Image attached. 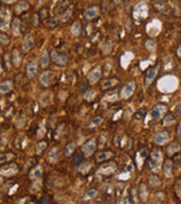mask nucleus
I'll list each match as a JSON object with an SVG mask.
<instances>
[{"label":"nucleus","mask_w":181,"mask_h":204,"mask_svg":"<svg viewBox=\"0 0 181 204\" xmlns=\"http://www.w3.org/2000/svg\"><path fill=\"white\" fill-rule=\"evenodd\" d=\"M50 60H52L57 66H60V67L66 66L67 64H68V57L65 53L56 51V50H53V51L50 52Z\"/></svg>","instance_id":"f257e3e1"},{"label":"nucleus","mask_w":181,"mask_h":204,"mask_svg":"<svg viewBox=\"0 0 181 204\" xmlns=\"http://www.w3.org/2000/svg\"><path fill=\"white\" fill-rule=\"evenodd\" d=\"M10 26V11L7 8L0 9V30L7 31Z\"/></svg>","instance_id":"f03ea898"},{"label":"nucleus","mask_w":181,"mask_h":204,"mask_svg":"<svg viewBox=\"0 0 181 204\" xmlns=\"http://www.w3.org/2000/svg\"><path fill=\"white\" fill-rule=\"evenodd\" d=\"M95 149H96V141L95 138L92 137L87 140V141L83 144L82 146V152L84 153L85 157H89V155H92L94 152H95Z\"/></svg>","instance_id":"7ed1b4c3"},{"label":"nucleus","mask_w":181,"mask_h":204,"mask_svg":"<svg viewBox=\"0 0 181 204\" xmlns=\"http://www.w3.org/2000/svg\"><path fill=\"white\" fill-rule=\"evenodd\" d=\"M56 79V74L51 70H46V72H43L42 75L40 76V82H41V85L44 86V87H48L53 83V81Z\"/></svg>","instance_id":"20e7f679"},{"label":"nucleus","mask_w":181,"mask_h":204,"mask_svg":"<svg viewBox=\"0 0 181 204\" xmlns=\"http://www.w3.org/2000/svg\"><path fill=\"white\" fill-rule=\"evenodd\" d=\"M165 111H166V105L162 104V103H158V104L154 105V108L152 109L151 116L153 120H158V119L162 118V116L164 115Z\"/></svg>","instance_id":"39448f33"},{"label":"nucleus","mask_w":181,"mask_h":204,"mask_svg":"<svg viewBox=\"0 0 181 204\" xmlns=\"http://www.w3.org/2000/svg\"><path fill=\"white\" fill-rule=\"evenodd\" d=\"M20 47H22V49H23L25 52H28V51H31V50L34 48V39H33V36L31 35V34H27V35L23 39V41H22V44H20Z\"/></svg>","instance_id":"423d86ee"},{"label":"nucleus","mask_w":181,"mask_h":204,"mask_svg":"<svg viewBox=\"0 0 181 204\" xmlns=\"http://www.w3.org/2000/svg\"><path fill=\"white\" fill-rule=\"evenodd\" d=\"M169 138H170V134H169L168 131H162L154 136V143L157 145L165 144L169 141Z\"/></svg>","instance_id":"0eeeda50"},{"label":"nucleus","mask_w":181,"mask_h":204,"mask_svg":"<svg viewBox=\"0 0 181 204\" xmlns=\"http://www.w3.org/2000/svg\"><path fill=\"white\" fill-rule=\"evenodd\" d=\"M100 77H101V67L100 66H95L87 74V79L89 83H96L100 79Z\"/></svg>","instance_id":"6e6552de"},{"label":"nucleus","mask_w":181,"mask_h":204,"mask_svg":"<svg viewBox=\"0 0 181 204\" xmlns=\"http://www.w3.org/2000/svg\"><path fill=\"white\" fill-rule=\"evenodd\" d=\"M112 157H113V152L110 151V150L101 151L95 155V161L97 162V163H103V162L108 161L109 159H111Z\"/></svg>","instance_id":"1a4fd4ad"},{"label":"nucleus","mask_w":181,"mask_h":204,"mask_svg":"<svg viewBox=\"0 0 181 204\" xmlns=\"http://www.w3.org/2000/svg\"><path fill=\"white\" fill-rule=\"evenodd\" d=\"M156 74H157V67H152V68L148 69L147 73H146V75H145L144 85L145 86L149 85V84L153 82V79H154V77L156 76Z\"/></svg>","instance_id":"9d476101"},{"label":"nucleus","mask_w":181,"mask_h":204,"mask_svg":"<svg viewBox=\"0 0 181 204\" xmlns=\"http://www.w3.org/2000/svg\"><path fill=\"white\" fill-rule=\"evenodd\" d=\"M37 72V63L32 60L26 65V76L28 78H33Z\"/></svg>","instance_id":"9b49d317"},{"label":"nucleus","mask_w":181,"mask_h":204,"mask_svg":"<svg viewBox=\"0 0 181 204\" xmlns=\"http://www.w3.org/2000/svg\"><path fill=\"white\" fill-rule=\"evenodd\" d=\"M75 151H76V144L74 142H69V143L65 146L63 154H65V157H67V158H70V157H72V155L75 154Z\"/></svg>","instance_id":"f8f14e48"},{"label":"nucleus","mask_w":181,"mask_h":204,"mask_svg":"<svg viewBox=\"0 0 181 204\" xmlns=\"http://www.w3.org/2000/svg\"><path fill=\"white\" fill-rule=\"evenodd\" d=\"M118 83H119V81L117 78L106 79V81L101 82V89L102 90H109V89H111V87H114Z\"/></svg>","instance_id":"ddd939ff"},{"label":"nucleus","mask_w":181,"mask_h":204,"mask_svg":"<svg viewBox=\"0 0 181 204\" xmlns=\"http://www.w3.org/2000/svg\"><path fill=\"white\" fill-rule=\"evenodd\" d=\"M17 170H18V168H17V166L15 163H9V166H3L2 169H1L2 172L7 171V172H5L6 176H13V175L16 174Z\"/></svg>","instance_id":"4468645a"},{"label":"nucleus","mask_w":181,"mask_h":204,"mask_svg":"<svg viewBox=\"0 0 181 204\" xmlns=\"http://www.w3.org/2000/svg\"><path fill=\"white\" fill-rule=\"evenodd\" d=\"M49 63H50L49 52L46 50H43L42 55H41V59H40V65H41L42 68H46V67L49 66Z\"/></svg>","instance_id":"2eb2a0df"},{"label":"nucleus","mask_w":181,"mask_h":204,"mask_svg":"<svg viewBox=\"0 0 181 204\" xmlns=\"http://www.w3.org/2000/svg\"><path fill=\"white\" fill-rule=\"evenodd\" d=\"M13 89V83L11 81H5V82L0 83V94H6L10 92Z\"/></svg>","instance_id":"dca6fc26"},{"label":"nucleus","mask_w":181,"mask_h":204,"mask_svg":"<svg viewBox=\"0 0 181 204\" xmlns=\"http://www.w3.org/2000/svg\"><path fill=\"white\" fill-rule=\"evenodd\" d=\"M99 14V10H97V7H89L85 10L84 13V16H85L86 20H92L94 17Z\"/></svg>","instance_id":"f3484780"},{"label":"nucleus","mask_w":181,"mask_h":204,"mask_svg":"<svg viewBox=\"0 0 181 204\" xmlns=\"http://www.w3.org/2000/svg\"><path fill=\"white\" fill-rule=\"evenodd\" d=\"M11 61H13L15 67H19L20 63H22V56H20V52L17 49H14L13 55H11Z\"/></svg>","instance_id":"a211bd4d"},{"label":"nucleus","mask_w":181,"mask_h":204,"mask_svg":"<svg viewBox=\"0 0 181 204\" xmlns=\"http://www.w3.org/2000/svg\"><path fill=\"white\" fill-rule=\"evenodd\" d=\"M15 159V154L11 152H6V153H1L0 154V165H5L7 162L11 161Z\"/></svg>","instance_id":"6ab92c4d"},{"label":"nucleus","mask_w":181,"mask_h":204,"mask_svg":"<svg viewBox=\"0 0 181 204\" xmlns=\"http://www.w3.org/2000/svg\"><path fill=\"white\" fill-rule=\"evenodd\" d=\"M84 157H85V155H84V153H83L82 151L74 155V158H72V166H74L75 168H78L79 166L83 163V161H84Z\"/></svg>","instance_id":"aec40b11"},{"label":"nucleus","mask_w":181,"mask_h":204,"mask_svg":"<svg viewBox=\"0 0 181 204\" xmlns=\"http://www.w3.org/2000/svg\"><path fill=\"white\" fill-rule=\"evenodd\" d=\"M132 91H134V84H132V83H128V84L122 89L121 96L122 98H129V96L132 94Z\"/></svg>","instance_id":"412c9836"},{"label":"nucleus","mask_w":181,"mask_h":204,"mask_svg":"<svg viewBox=\"0 0 181 204\" xmlns=\"http://www.w3.org/2000/svg\"><path fill=\"white\" fill-rule=\"evenodd\" d=\"M27 9H28V3L25 2V1H19L15 6V13L18 14V15H20L24 11H26Z\"/></svg>","instance_id":"4be33fe9"},{"label":"nucleus","mask_w":181,"mask_h":204,"mask_svg":"<svg viewBox=\"0 0 181 204\" xmlns=\"http://www.w3.org/2000/svg\"><path fill=\"white\" fill-rule=\"evenodd\" d=\"M95 196H96V191L92 188V189H88V191L84 194V196L82 197V201L83 202H87V201H89V200H93Z\"/></svg>","instance_id":"5701e85b"},{"label":"nucleus","mask_w":181,"mask_h":204,"mask_svg":"<svg viewBox=\"0 0 181 204\" xmlns=\"http://www.w3.org/2000/svg\"><path fill=\"white\" fill-rule=\"evenodd\" d=\"M41 174H42V169L40 168V167H34V168L30 171V178L31 179H33V180H36L37 178H40Z\"/></svg>","instance_id":"b1692460"},{"label":"nucleus","mask_w":181,"mask_h":204,"mask_svg":"<svg viewBox=\"0 0 181 204\" xmlns=\"http://www.w3.org/2000/svg\"><path fill=\"white\" fill-rule=\"evenodd\" d=\"M46 146H48V142H45V141H40L39 143L36 144V148H35L36 154H42L43 152L45 151Z\"/></svg>","instance_id":"393cba45"},{"label":"nucleus","mask_w":181,"mask_h":204,"mask_svg":"<svg viewBox=\"0 0 181 204\" xmlns=\"http://www.w3.org/2000/svg\"><path fill=\"white\" fill-rule=\"evenodd\" d=\"M11 31L14 34H19L20 33V20L18 18L14 20L13 25H11Z\"/></svg>","instance_id":"a878e982"},{"label":"nucleus","mask_w":181,"mask_h":204,"mask_svg":"<svg viewBox=\"0 0 181 204\" xmlns=\"http://www.w3.org/2000/svg\"><path fill=\"white\" fill-rule=\"evenodd\" d=\"M2 61L3 63H6L5 65H6V69L8 70V69H10V67H11V65L10 64L13 63L11 61V53L9 52H6L5 55H3V58H2Z\"/></svg>","instance_id":"bb28decb"},{"label":"nucleus","mask_w":181,"mask_h":204,"mask_svg":"<svg viewBox=\"0 0 181 204\" xmlns=\"http://www.w3.org/2000/svg\"><path fill=\"white\" fill-rule=\"evenodd\" d=\"M163 169H164V172L166 176H171L172 175V162L170 160H166L163 165Z\"/></svg>","instance_id":"cd10ccee"},{"label":"nucleus","mask_w":181,"mask_h":204,"mask_svg":"<svg viewBox=\"0 0 181 204\" xmlns=\"http://www.w3.org/2000/svg\"><path fill=\"white\" fill-rule=\"evenodd\" d=\"M145 116H146V110L143 108L138 109L137 111L135 112V115H134V118L136 119V120H142L143 118H145Z\"/></svg>","instance_id":"c85d7f7f"},{"label":"nucleus","mask_w":181,"mask_h":204,"mask_svg":"<svg viewBox=\"0 0 181 204\" xmlns=\"http://www.w3.org/2000/svg\"><path fill=\"white\" fill-rule=\"evenodd\" d=\"M101 122H102V118H101V117H95V118H93L92 120H91V122L88 124V127L89 128H94L96 126H99L100 124H101Z\"/></svg>","instance_id":"c756f323"},{"label":"nucleus","mask_w":181,"mask_h":204,"mask_svg":"<svg viewBox=\"0 0 181 204\" xmlns=\"http://www.w3.org/2000/svg\"><path fill=\"white\" fill-rule=\"evenodd\" d=\"M25 122H26V119H25L24 115H19V116H18V117H17V119H16L17 128H22V127L25 125Z\"/></svg>","instance_id":"7c9ffc66"},{"label":"nucleus","mask_w":181,"mask_h":204,"mask_svg":"<svg viewBox=\"0 0 181 204\" xmlns=\"http://www.w3.org/2000/svg\"><path fill=\"white\" fill-rule=\"evenodd\" d=\"M48 7H43L42 9L40 10V13H39V17H40V20H44L48 17Z\"/></svg>","instance_id":"2f4dec72"},{"label":"nucleus","mask_w":181,"mask_h":204,"mask_svg":"<svg viewBox=\"0 0 181 204\" xmlns=\"http://www.w3.org/2000/svg\"><path fill=\"white\" fill-rule=\"evenodd\" d=\"M178 150H180V145L178 144V143H173V144H171L170 146H169V149H168V151H169V153H175V152H177Z\"/></svg>","instance_id":"473e14b6"},{"label":"nucleus","mask_w":181,"mask_h":204,"mask_svg":"<svg viewBox=\"0 0 181 204\" xmlns=\"http://www.w3.org/2000/svg\"><path fill=\"white\" fill-rule=\"evenodd\" d=\"M89 82H84L80 85V92H82V94H85L87 91H89V85H88Z\"/></svg>","instance_id":"72a5a7b5"},{"label":"nucleus","mask_w":181,"mask_h":204,"mask_svg":"<svg viewBox=\"0 0 181 204\" xmlns=\"http://www.w3.org/2000/svg\"><path fill=\"white\" fill-rule=\"evenodd\" d=\"M173 122H175V116L173 115H168L164 118V124L165 125H170V124H172Z\"/></svg>","instance_id":"f704fd0d"},{"label":"nucleus","mask_w":181,"mask_h":204,"mask_svg":"<svg viewBox=\"0 0 181 204\" xmlns=\"http://www.w3.org/2000/svg\"><path fill=\"white\" fill-rule=\"evenodd\" d=\"M9 41V39H8V36L6 35V34H2V33H0V43H7Z\"/></svg>","instance_id":"c9c22d12"},{"label":"nucleus","mask_w":181,"mask_h":204,"mask_svg":"<svg viewBox=\"0 0 181 204\" xmlns=\"http://www.w3.org/2000/svg\"><path fill=\"white\" fill-rule=\"evenodd\" d=\"M57 25H58V18H54V20H52L51 22H50L49 27L50 29H53V27H56Z\"/></svg>","instance_id":"e433bc0d"},{"label":"nucleus","mask_w":181,"mask_h":204,"mask_svg":"<svg viewBox=\"0 0 181 204\" xmlns=\"http://www.w3.org/2000/svg\"><path fill=\"white\" fill-rule=\"evenodd\" d=\"M39 203H50V197L49 196H44L39 201Z\"/></svg>","instance_id":"4c0bfd02"},{"label":"nucleus","mask_w":181,"mask_h":204,"mask_svg":"<svg viewBox=\"0 0 181 204\" xmlns=\"http://www.w3.org/2000/svg\"><path fill=\"white\" fill-rule=\"evenodd\" d=\"M177 134H178V136H180L181 137V122H179L178 127H177Z\"/></svg>","instance_id":"58836bf2"},{"label":"nucleus","mask_w":181,"mask_h":204,"mask_svg":"<svg viewBox=\"0 0 181 204\" xmlns=\"http://www.w3.org/2000/svg\"><path fill=\"white\" fill-rule=\"evenodd\" d=\"M3 2H6V3H11V2H14L15 0H2Z\"/></svg>","instance_id":"ea45409f"},{"label":"nucleus","mask_w":181,"mask_h":204,"mask_svg":"<svg viewBox=\"0 0 181 204\" xmlns=\"http://www.w3.org/2000/svg\"><path fill=\"white\" fill-rule=\"evenodd\" d=\"M2 74V64L0 63V75Z\"/></svg>","instance_id":"a19ab883"}]
</instances>
